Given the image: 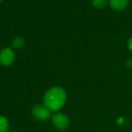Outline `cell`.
<instances>
[{
	"instance_id": "1",
	"label": "cell",
	"mask_w": 132,
	"mask_h": 132,
	"mask_svg": "<svg viewBox=\"0 0 132 132\" xmlns=\"http://www.w3.org/2000/svg\"><path fill=\"white\" fill-rule=\"evenodd\" d=\"M66 101V92L62 87L55 86L46 92L44 97V105L51 111H57L62 108Z\"/></svg>"
},
{
	"instance_id": "2",
	"label": "cell",
	"mask_w": 132,
	"mask_h": 132,
	"mask_svg": "<svg viewBox=\"0 0 132 132\" xmlns=\"http://www.w3.org/2000/svg\"><path fill=\"white\" fill-rule=\"evenodd\" d=\"M51 119H52V123L54 126V128H57V129L63 130L68 128L69 124H70L69 118L65 114L61 113V112H57V113L53 114Z\"/></svg>"
},
{
	"instance_id": "3",
	"label": "cell",
	"mask_w": 132,
	"mask_h": 132,
	"mask_svg": "<svg viewBox=\"0 0 132 132\" xmlns=\"http://www.w3.org/2000/svg\"><path fill=\"white\" fill-rule=\"evenodd\" d=\"M33 117L39 121H46L51 117V110L45 105H36L32 110Z\"/></svg>"
},
{
	"instance_id": "4",
	"label": "cell",
	"mask_w": 132,
	"mask_h": 132,
	"mask_svg": "<svg viewBox=\"0 0 132 132\" xmlns=\"http://www.w3.org/2000/svg\"><path fill=\"white\" fill-rule=\"evenodd\" d=\"M15 58V52L11 48H4L0 52V63L3 66H10Z\"/></svg>"
},
{
	"instance_id": "5",
	"label": "cell",
	"mask_w": 132,
	"mask_h": 132,
	"mask_svg": "<svg viewBox=\"0 0 132 132\" xmlns=\"http://www.w3.org/2000/svg\"><path fill=\"white\" fill-rule=\"evenodd\" d=\"M110 5L113 9L121 11L127 8L128 5V0H110Z\"/></svg>"
},
{
	"instance_id": "6",
	"label": "cell",
	"mask_w": 132,
	"mask_h": 132,
	"mask_svg": "<svg viewBox=\"0 0 132 132\" xmlns=\"http://www.w3.org/2000/svg\"><path fill=\"white\" fill-rule=\"evenodd\" d=\"M9 122L5 116L0 115V132H8Z\"/></svg>"
},
{
	"instance_id": "7",
	"label": "cell",
	"mask_w": 132,
	"mask_h": 132,
	"mask_svg": "<svg viewBox=\"0 0 132 132\" xmlns=\"http://www.w3.org/2000/svg\"><path fill=\"white\" fill-rule=\"evenodd\" d=\"M26 44V41L23 37L17 36L12 41V47L15 49H20V48L24 47V45Z\"/></svg>"
},
{
	"instance_id": "8",
	"label": "cell",
	"mask_w": 132,
	"mask_h": 132,
	"mask_svg": "<svg viewBox=\"0 0 132 132\" xmlns=\"http://www.w3.org/2000/svg\"><path fill=\"white\" fill-rule=\"evenodd\" d=\"M107 4H108V0H92V5L97 9L105 7Z\"/></svg>"
},
{
	"instance_id": "9",
	"label": "cell",
	"mask_w": 132,
	"mask_h": 132,
	"mask_svg": "<svg viewBox=\"0 0 132 132\" xmlns=\"http://www.w3.org/2000/svg\"><path fill=\"white\" fill-rule=\"evenodd\" d=\"M128 48H129L130 50H132V38L130 39L129 41H128Z\"/></svg>"
},
{
	"instance_id": "10",
	"label": "cell",
	"mask_w": 132,
	"mask_h": 132,
	"mask_svg": "<svg viewBox=\"0 0 132 132\" xmlns=\"http://www.w3.org/2000/svg\"><path fill=\"white\" fill-rule=\"evenodd\" d=\"M10 132H18V131H16V130H13V131H10Z\"/></svg>"
},
{
	"instance_id": "11",
	"label": "cell",
	"mask_w": 132,
	"mask_h": 132,
	"mask_svg": "<svg viewBox=\"0 0 132 132\" xmlns=\"http://www.w3.org/2000/svg\"><path fill=\"white\" fill-rule=\"evenodd\" d=\"M1 1H2V0H0V2H1Z\"/></svg>"
}]
</instances>
